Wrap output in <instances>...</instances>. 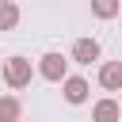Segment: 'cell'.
Here are the masks:
<instances>
[{
	"label": "cell",
	"mask_w": 122,
	"mask_h": 122,
	"mask_svg": "<svg viewBox=\"0 0 122 122\" xmlns=\"http://www.w3.org/2000/svg\"><path fill=\"white\" fill-rule=\"evenodd\" d=\"M30 76H34V69H30V61H27V57H19V53H15V57H8V61H4V84H8L11 92H23V88L30 84Z\"/></svg>",
	"instance_id": "obj_1"
},
{
	"label": "cell",
	"mask_w": 122,
	"mask_h": 122,
	"mask_svg": "<svg viewBox=\"0 0 122 122\" xmlns=\"http://www.w3.org/2000/svg\"><path fill=\"white\" fill-rule=\"evenodd\" d=\"M38 76L50 80V84H65V76H69V61H65L57 50H50V53H42V61H38Z\"/></svg>",
	"instance_id": "obj_2"
},
{
	"label": "cell",
	"mask_w": 122,
	"mask_h": 122,
	"mask_svg": "<svg viewBox=\"0 0 122 122\" xmlns=\"http://www.w3.org/2000/svg\"><path fill=\"white\" fill-rule=\"evenodd\" d=\"M88 80L84 76H65V84H61V95H65V103H72V107H80L84 99H88Z\"/></svg>",
	"instance_id": "obj_3"
},
{
	"label": "cell",
	"mask_w": 122,
	"mask_h": 122,
	"mask_svg": "<svg viewBox=\"0 0 122 122\" xmlns=\"http://www.w3.org/2000/svg\"><path fill=\"white\" fill-rule=\"evenodd\" d=\"M99 88L122 92V61H103L99 65Z\"/></svg>",
	"instance_id": "obj_4"
},
{
	"label": "cell",
	"mask_w": 122,
	"mask_h": 122,
	"mask_svg": "<svg viewBox=\"0 0 122 122\" xmlns=\"http://www.w3.org/2000/svg\"><path fill=\"white\" fill-rule=\"evenodd\" d=\"M72 61H76V65L99 61V42H95V38H76V42H72Z\"/></svg>",
	"instance_id": "obj_5"
},
{
	"label": "cell",
	"mask_w": 122,
	"mask_h": 122,
	"mask_svg": "<svg viewBox=\"0 0 122 122\" xmlns=\"http://www.w3.org/2000/svg\"><path fill=\"white\" fill-rule=\"evenodd\" d=\"M118 118H122V103L114 99H99L92 107V122H118Z\"/></svg>",
	"instance_id": "obj_6"
},
{
	"label": "cell",
	"mask_w": 122,
	"mask_h": 122,
	"mask_svg": "<svg viewBox=\"0 0 122 122\" xmlns=\"http://www.w3.org/2000/svg\"><path fill=\"white\" fill-rule=\"evenodd\" d=\"M0 122H23V103L15 95H0Z\"/></svg>",
	"instance_id": "obj_7"
},
{
	"label": "cell",
	"mask_w": 122,
	"mask_h": 122,
	"mask_svg": "<svg viewBox=\"0 0 122 122\" xmlns=\"http://www.w3.org/2000/svg\"><path fill=\"white\" fill-rule=\"evenodd\" d=\"M15 27H19V4L0 0V30H15Z\"/></svg>",
	"instance_id": "obj_8"
},
{
	"label": "cell",
	"mask_w": 122,
	"mask_h": 122,
	"mask_svg": "<svg viewBox=\"0 0 122 122\" xmlns=\"http://www.w3.org/2000/svg\"><path fill=\"white\" fill-rule=\"evenodd\" d=\"M92 15L95 19H114L118 15V0H92Z\"/></svg>",
	"instance_id": "obj_9"
}]
</instances>
